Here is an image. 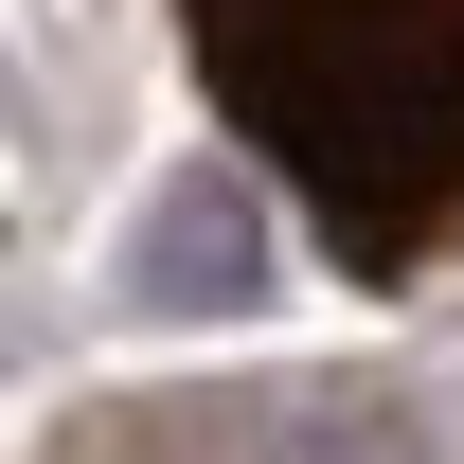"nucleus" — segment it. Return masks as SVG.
Listing matches in <instances>:
<instances>
[{"mask_svg":"<svg viewBox=\"0 0 464 464\" xmlns=\"http://www.w3.org/2000/svg\"><path fill=\"white\" fill-rule=\"evenodd\" d=\"M197 54L357 268L464 215V0H197Z\"/></svg>","mask_w":464,"mask_h":464,"instance_id":"1","label":"nucleus"}]
</instances>
